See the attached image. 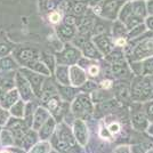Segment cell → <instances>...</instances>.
Segmentation results:
<instances>
[{"label":"cell","instance_id":"obj_1","mask_svg":"<svg viewBox=\"0 0 153 153\" xmlns=\"http://www.w3.org/2000/svg\"><path fill=\"white\" fill-rule=\"evenodd\" d=\"M74 133L79 143L85 145L86 144V140H87V129L86 126L83 125V122L81 121H76L74 125Z\"/></svg>","mask_w":153,"mask_h":153},{"label":"cell","instance_id":"obj_2","mask_svg":"<svg viewBox=\"0 0 153 153\" xmlns=\"http://www.w3.org/2000/svg\"><path fill=\"white\" fill-rule=\"evenodd\" d=\"M71 79H72V82L78 86V85H81L85 81V74L80 69L72 68L71 69Z\"/></svg>","mask_w":153,"mask_h":153},{"label":"cell","instance_id":"obj_3","mask_svg":"<svg viewBox=\"0 0 153 153\" xmlns=\"http://www.w3.org/2000/svg\"><path fill=\"white\" fill-rule=\"evenodd\" d=\"M48 118V113L46 112L44 108H39L36 113V119H34V129H38L45 120Z\"/></svg>","mask_w":153,"mask_h":153},{"label":"cell","instance_id":"obj_4","mask_svg":"<svg viewBox=\"0 0 153 153\" xmlns=\"http://www.w3.org/2000/svg\"><path fill=\"white\" fill-rule=\"evenodd\" d=\"M53 129H54V120H53V119H48L47 122H46V125L44 126V128H42L41 131H40L41 138L45 140V138H47L48 136H51Z\"/></svg>","mask_w":153,"mask_h":153},{"label":"cell","instance_id":"obj_5","mask_svg":"<svg viewBox=\"0 0 153 153\" xmlns=\"http://www.w3.org/2000/svg\"><path fill=\"white\" fill-rule=\"evenodd\" d=\"M17 83L19 86V89L22 91V95L24 98H29L30 97V88H29V85L26 83V81L24 79H22V76H17Z\"/></svg>","mask_w":153,"mask_h":153},{"label":"cell","instance_id":"obj_6","mask_svg":"<svg viewBox=\"0 0 153 153\" xmlns=\"http://www.w3.org/2000/svg\"><path fill=\"white\" fill-rule=\"evenodd\" d=\"M57 78L62 83H64V85H69L68 69H66V68H58L57 69Z\"/></svg>","mask_w":153,"mask_h":153},{"label":"cell","instance_id":"obj_7","mask_svg":"<svg viewBox=\"0 0 153 153\" xmlns=\"http://www.w3.org/2000/svg\"><path fill=\"white\" fill-rule=\"evenodd\" d=\"M25 73L27 74V78L31 80L32 86H33L34 90H36V91H39V87L41 86V78H40V76L32 74V73H29V72H25Z\"/></svg>","mask_w":153,"mask_h":153},{"label":"cell","instance_id":"obj_8","mask_svg":"<svg viewBox=\"0 0 153 153\" xmlns=\"http://www.w3.org/2000/svg\"><path fill=\"white\" fill-rule=\"evenodd\" d=\"M17 100V91L16 90H10L8 94H6L5 96V100H4V104L6 105V106H9L10 104H13L15 101Z\"/></svg>","mask_w":153,"mask_h":153},{"label":"cell","instance_id":"obj_9","mask_svg":"<svg viewBox=\"0 0 153 153\" xmlns=\"http://www.w3.org/2000/svg\"><path fill=\"white\" fill-rule=\"evenodd\" d=\"M1 140H2V143L5 144V145H10V144H13V136L10 135L9 131H7V130H4L2 133H1Z\"/></svg>","mask_w":153,"mask_h":153},{"label":"cell","instance_id":"obj_10","mask_svg":"<svg viewBox=\"0 0 153 153\" xmlns=\"http://www.w3.org/2000/svg\"><path fill=\"white\" fill-rule=\"evenodd\" d=\"M12 113L16 117H22L23 115V103L19 102L17 104H15L12 108Z\"/></svg>","mask_w":153,"mask_h":153},{"label":"cell","instance_id":"obj_11","mask_svg":"<svg viewBox=\"0 0 153 153\" xmlns=\"http://www.w3.org/2000/svg\"><path fill=\"white\" fill-rule=\"evenodd\" d=\"M31 68L34 69V70L39 71V72H42V73H45V74H49V71L47 70V68H46L42 63H40V62H34V63H32Z\"/></svg>","mask_w":153,"mask_h":153},{"label":"cell","instance_id":"obj_12","mask_svg":"<svg viewBox=\"0 0 153 153\" xmlns=\"http://www.w3.org/2000/svg\"><path fill=\"white\" fill-rule=\"evenodd\" d=\"M85 53H86L87 56H95L96 55L95 48L90 45V44H88V42L85 44Z\"/></svg>","mask_w":153,"mask_h":153},{"label":"cell","instance_id":"obj_13","mask_svg":"<svg viewBox=\"0 0 153 153\" xmlns=\"http://www.w3.org/2000/svg\"><path fill=\"white\" fill-rule=\"evenodd\" d=\"M32 151H33V152H40V151H42V152H48V151H49V145H48L47 143H42V144L37 145Z\"/></svg>","mask_w":153,"mask_h":153},{"label":"cell","instance_id":"obj_14","mask_svg":"<svg viewBox=\"0 0 153 153\" xmlns=\"http://www.w3.org/2000/svg\"><path fill=\"white\" fill-rule=\"evenodd\" d=\"M97 42H98V46L102 48L103 51H108L110 44H108V41L106 40V38H100L97 40Z\"/></svg>","mask_w":153,"mask_h":153},{"label":"cell","instance_id":"obj_15","mask_svg":"<svg viewBox=\"0 0 153 153\" xmlns=\"http://www.w3.org/2000/svg\"><path fill=\"white\" fill-rule=\"evenodd\" d=\"M33 56H34V53L32 51H23L21 53V58L24 61H29V59L33 58Z\"/></svg>","mask_w":153,"mask_h":153},{"label":"cell","instance_id":"obj_16","mask_svg":"<svg viewBox=\"0 0 153 153\" xmlns=\"http://www.w3.org/2000/svg\"><path fill=\"white\" fill-rule=\"evenodd\" d=\"M63 57H65V59H66V61L71 62V61H73V59H74V57H76V51H73V49H70V51H68L65 54H64Z\"/></svg>","mask_w":153,"mask_h":153},{"label":"cell","instance_id":"obj_17","mask_svg":"<svg viewBox=\"0 0 153 153\" xmlns=\"http://www.w3.org/2000/svg\"><path fill=\"white\" fill-rule=\"evenodd\" d=\"M48 106L51 110H56V108L58 106V100L56 97H53V98H49V101H48Z\"/></svg>","mask_w":153,"mask_h":153},{"label":"cell","instance_id":"obj_18","mask_svg":"<svg viewBox=\"0 0 153 153\" xmlns=\"http://www.w3.org/2000/svg\"><path fill=\"white\" fill-rule=\"evenodd\" d=\"M61 33H62L63 36H65V37H69V36H72L73 30L70 27V25L66 24V26H63V27L61 29Z\"/></svg>","mask_w":153,"mask_h":153},{"label":"cell","instance_id":"obj_19","mask_svg":"<svg viewBox=\"0 0 153 153\" xmlns=\"http://www.w3.org/2000/svg\"><path fill=\"white\" fill-rule=\"evenodd\" d=\"M7 120H8V113L2 108H0V125H5Z\"/></svg>","mask_w":153,"mask_h":153},{"label":"cell","instance_id":"obj_20","mask_svg":"<svg viewBox=\"0 0 153 153\" xmlns=\"http://www.w3.org/2000/svg\"><path fill=\"white\" fill-rule=\"evenodd\" d=\"M117 6H118V2L117 1H110V2H108L105 5V9L108 12H113L115 8H117Z\"/></svg>","mask_w":153,"mask_h":153},{"label":"cell","instance_id":"obj_21","mask_svg":"<svg viewBox=\"0 0 153 153\" xmlns=\"http://www.w3.org/2000/svg\"><path fill=\"white\" fill-rule=\"evenodd\" d=\"M135 14L136 15H144V6H143V4H137L136 6H135Z\"/></svg>","mask_w":153,"mask_h":153},{"label":"cell","instance_id":"obj_22","mask_svg":"<svg viewBox=\"0 0 153 153\" xmlns=\"http://www.w3.org/2000/svg\"><path fill=\"white\" fill-rule=\"evenodd\" d=\"M56 147H57V150H66V149H69V143L65 140H61L59 143H57Z\"/></svg>","mask_w":153,"mask_h":153},{"label":"cell","instance_id":"obj_23","mask_svg":"<svg viewBox=\"0 0 153 153\" xmlns=\"http://www.w3.org/2000/svg\"><path fill=\"white\" fill-rule=\"evenodd\" d=\"M24 142H25L27 145H30V144H32V143H34V142H36V136H34V134L27 135V136L25 137V140H24Z\"/></svg>","mask_w":153,"mask_h":153},{"label":"cell","instance_id":"obj_24","mask_svg":"<svg viewBox=\"0 0 153 153\" xmlns=\"http://www.w3.org/2000/svg\"><path fill=\"white\" fill-rule=\"evenodd\" d=\"M1 65H2V68H12L13 63H12V61L9 58H5V59L1 61Z\"/></svg>","mask_w":153,"mask_h":153},{"label":"cell","instance_id":"obj_25","mask_svg":"<svg viewBox=\"0 0 153 153\" xmlns=\"http://www.w3.org/2000/svg\"><path fill=\"white\" fill-rule=\"evenodd\" d=\"M59 14L58 13H53L51 14V21L53 22V23H56V22H58L59 21Z\"/></svg>","mask_w":153,"mask_h":153},{"label":"cell","instance_id":"obj_26","mask_svg":"<svg viewBox=\"0 0 153 153\" xmlns=\"http://www.w3.org/2000/svg\"><path fill=\"white\" fill-rule=\"evenodd\" d=\"M65 23H66L68 25H73V24H76V19L72 17V16H68V17L65 19Z\"/></svg>","mask_w":153,"mask_h":153},{"label":"cell","instance_id":"obj_27","mask_svg":"<svg viewBox=\"0 0 153 153\" xmlns=\"http://www.w3.org/2000/svg\"><path fill=\"white\" fill-rule=\"evenodd\" d=\"M119 129H120V127H119L118 123H112V125L110 126V131H111V133H118Z\"/></svg>","mask_w":153,"mask_h":153},{"label":"cell","instance_id":"obj_28","mask_svg":"<svg viewBox=\"0 0 153 153\" xmlns=\"http://www.w3.org/2000/svg\"><path fill=\"white\" fill-rule=\"evenodd\" d=\"M113 72L117 73V74H120V73H123V72H126V71L123 70V68H122V66L115 65V66H113Z\"/></svg>","mask_w":153,"mask_h":153},{"label":"cell","instance_id":"obj_29","mask_svg":"<svg viewBox=\"0 0 153 153\" xmlns=\"http://www.w3.org/2000/svg\"><path fill=\"white\" fill-rule=\"evenodd\" d=\"M73 10H74V13H76V14L82 13V10H83V5H81V4H78V5H76V6H74V8H73Z\"/></svg>","mask_w":153,"mask_h":153},{"label":"cell","instance_id":"obj_30","mask_svg":"<svg viewBox=\"0 0 153 153\" xmlns=\"http://www.w3.org/2000/svg\"><path fill=\"white\" fill-rule=\"evenodd\" d=\"M146 70L147 71H153V58L152 59H150V61H147L146 63Z\"/></svg>","mask_w":153,"mask_h":153},{"label":"cell","instance_id":"obj_31","mask_svg":"<svg viewBox=\"0 0 153 153\" xmlns=\"http://www.w3.org/2000/svg\"><path fill=\"white\" fill-rule=\"evenodd\" d=\"M89 73L91 76H96V74L98 73V68H97V66H91L89 69Z\"/></svg>","mask_w":153,"mask_h":153},{"label":"cell","instance_id":"obj_32","mask_svg":"<svg viewBox=\"0 0 153 153\" xmlns=\"http://www.w3.org/2000/svg\"><path fill=\"white\" fill-rule=\"evenodd\" d=\"M8 51V47L4 45H0V55H4Z\"/></svg>","mask_w":153,"mask_h":153},{"label":"cell","instance_id":"obj_33","mask_svg":"<svg viewBox=\"0 0 153 153\" xmlns=\"http://www.w3.org/2000/svg\"><path fill=\"white\" fill-rule=\"evenodd\" d=\"M94 87H95V85H94V83L87 82V83H86V86H85V89H86V90H90V89H93Z\"/></svg>","mask_w":153,"mask_h":153},{"label":"cell","instance_id":"obj_34","mask_svg":"<svg viewBox=\"0 0 153 153\" xmlns=\"http://www.w3.org/2000/svg\"><path fill=\"white\" fill-rule=\"evenodd\" d=\"M110 86H111V81H110V80H105V81L102 82L103 88H110Z\"/></svg>","mask_w":153,"mask_h":153},{"label":"cell","instance_id":"obj_35","mask_svg":"<svg viewBox=\"0 0 153 153\" xmlns=\"http://www.w3.org/2000/svg\"><path fill=\"white\" fill-rule=\"evenodd\" d=\"M117 44H118L119 46H123L125 44H126V40H125V39H119V40L117 41Z\"/></svg>","mask_w":153,"mask_h":153},{"label":"cell","instance_id":"obj_36","mask_svg":"<svg viewBox=\"0 0 153 153\" xmlns=\"http://www.w3.org/2000/svg\"><path fill=\"white\" fill-rule=\"evenodd\" d=\"M147 25H149V27L153 29V19H147Z\"/></svg>","mask_w":153,"mask_h":153},{"label":"cell","instance_id":"obj_37","mask_svg":"<svg viewBox=\"0 0 153 153\" xmlns=\"http://www.w3.org/2000/svg\"><path fill=\"white\" fill-rule=\"evenodd\" d=\"M149 9H150V13L153 14V1H151V2L149 4Z\"/></svg>","mask_w":153,"mask_h":153},{"label":"cell","instance_id":"obj_38","mask_svg":"<svg viewBox=\"0 0 153 153\" xmlns=\"http://www.w3.org/2000/svg\"><path fill=\"white\" fill-rule=\"evenodd\" d=\"M149 112H150V114L153 115V105H151V106L149 108Z\"/></svg>","mask_w":153,"mask_h":153}]
</instances>
